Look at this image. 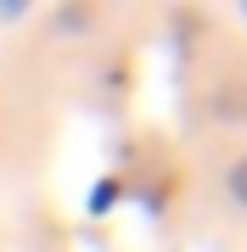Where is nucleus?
Instances as JSON below:
<instances>
[]
</instances>
